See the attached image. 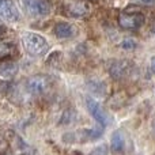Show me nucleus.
Instances as JSON below:
<instances>
[{
  "label": "nucleus",
  "instance_id": "1",
  "mask_svg": "<svg viewBox=\"0 0 155 155\" xmlns=\"http://www.w3.org/2000/svg\"><path fill=\"white\" fill-rule=\"evenodd\" d=\"M22 42L26 49V52L31 56H44L46 52L49 51V45L46 42V40L41 34L33 31L23 33L22 35Z\"/></svg>",
  "mask_w": 155,
  "mask_h": 155
},
{
  "label": "nucleus",
  "instance_id": "2",
  "mask_svg": "<svg viewBox=\"0 0 155 155\" xmlns=\"http://www.w3.org/2000/svg\"><path fill=\"white\" fill-rule=\"evenodd\" d=\"M51 84V79L45 75H34L29 78L26 82V88L33 95H41L48 90Z\"/></svg>",
  "mask_w": 155,
  "mask_h": 155
},
{
  "label": "nucleus",
  "instance_id": "3",
  "mask_svg": "<svg viewBox=\"0 0 155 155\" xmlns=\"http://www.w3.org/2000/svg\"><path fill=\"white\" fill-rule=\"evenodd\" d=\"M144 23V15L142 12H123L118 16V25L123 29H128V30H134V29H139L140 26H143Z\"/></svg>",
  "mask_w": 155,
  "mask_h": 155
},
{
  "label": "nucleus",
  "instance_id": "4",
  "mask_svg": "<svg viewBox=\"0 0 155 155\" xmlns=\"http://www.w3.org/2000/svg\"><path fill=\"white\" fill-rule=\"evenodd\" d=\"M86 106L87 110L90 112V114L101 124V127H106L109 123V117H107L105 109L98 104L97 101H94L93 98H86Z\"/></svg>",
  "mask_w": 155,
  "mask_h": 155
},
{
  "label": "nucleus",
  "instance_id": "5",
  "mask_svg": "<svg viewBox=\"0 0 155 155\" xmlns=\"http://www.w3.org/2000/svg\"><path fill=\"white\" fill-rule=\"evenodd\" d=\"M67 10L75 18H86L91 12V5L87 0H72L68 3Z\"/></svg>",
  "mask_w": 155,
  "mask_h": 155
},
{
  "label": "nucleus",
  "instance_id": "6",
  "mask_svg": "<svg viewBox=\"0 0 155 155\" xmlns=\"http://www.w3.org/2000/svg\"><path fill=\"white\" fill-rule=\"evenodd\" d=\"M0 18L7 22L19 21V11L12 0H0Z\"/></svg>",
  "mask_w": 155,
  "mask_h": 155
},
{
  "label": "nucleus",
  "instance_id": "7",
  "mask_svg": "<svg viewBox=\"0 0 155 155\" xmlns=\"http://www.w3.org/2000/svg\"><path fill=\"white\" fill-rule=\"evenodd\" d=\"M27 10L34 16H44L52 11V5L48 0H27Z\"/></svg>",
  "mask_w": 155,
  "mask_h": 155
},
{
  "label": "nucleus",
  "instance_id": "8",
  "mask_svg": "<svg viewBox=\"0 0 155 155\" xmlns=\"http://www.w3.org/2000/svg\"><path fill=\"white\" fill-rule=\"evenodd\" d=\"M132 63L128 60H116L109 68V74L113 79H123L131 71Z\"/></svg>",
  "mask_w": 155,
  "mask_h": 155
},
{
  "label": "nucleus",
  "instance_id": "9",
  "mask_svg": "<svg viewBox=\"0 0 155 155\" xmlns=\"http://www.w3.org/2000/svg\"><path fill=\"white\" fill-rule=\"evenodd\" d=\"M53 31L57 38H70L74 35L75 29H74V26L71 23H68V22H59V23H56Z\"/></svg>",
  "mask_w": 155,
  "mask_h": 155
},
{
  "label": "nucleus",
  "instance_id": "10",
  "mask_svg": "<svg viewBox=\"0 0 155 155\" xmlns=\"http://www.w3.org/2000/svg\"><path fill=\"white\" fill-rule=\"evenodd\" d=\"M110 147L114 153H121L125 148V135L123 131H116L112 135V140H110Z\"/></svg>",
  "mask_w": 155,
  "mask_h": 155
},
{
  "label": "nucleus",
  "instance_id": "11",
  "mask_svg": "<svg viewBox=\"0 0 155 155\" xmlns=\"http://www.w3.org/2000/svg\"><path fill=\"white\" fill-rule=\"evenodd\" d=\"M16 72H18V65L14 61L3 63V64L0 65V78L4 80L12 79V78L16 75Z\"/></svg>",
  "mask_w": 155,
  "mask_h": 155
},
{
  "label": "nucleus",
  "instance_id": "12",
  "mask_svg": "<svg viewBox=\"0 0 155 155\" xmlns=\"http://www.w3.org/2000/svg\"><path fill=\"white\" fill-rule=\"evenodd\" d=\"M15 53H16V48L14 44L0 41V60L12 59L15 56Z\"/></svg>",
  "mask_w": 155,
  "mask_h": 155
},
{
  "label": "nucleus",
  "instance_id": "13",
  "mask_svg": "<svg viewBox=\"0 0 155 155\" xmlns=\"http://www.w3.org/2000/svg\"><path fill=\"white\" fill-rule=\"evenodd\" d=\"M136 46H137L136 41L132 40V38H124L123 42H121V48H123L124 51H134Z\"/></svg>",
  "mask_w": 155,
  "mask_h": 155
},
{
  "label": "nucleus",
  "instance_id": "14",
  "mask_svg": "<svg viewBox=\"0 0 155 155\" xmlns=\"http://www.w3.org/2000/svg\"><path fill=\"white\" fill-rule=\"evenodd\" d=\"M107 154H109V148H107L106 144L98 146V147H95L90 153V155H107Z\"/></svg>",
  "mask_w": 155,
  "mask_h": 155
},
{
  "label": "nucleus",
  "instance_id": "15",
  "mask_svg": "<svg viewBox=\"0 0 155 155\" xmlns=\"http://www.w3.org/2000/svg\"><path fill=\"white\" fill-rule=\"evenodd\" d=\"M71 110H67V112H64V114H63L61 120H60V124H71L74 121V118H75V114L71 116Z\"/></svg>",
  "mask_w": 155,
  "mask_h": 155
},
{
  "label": "nucleus",
  "instance_id": "16",
  "mask_svg": "<svg viewBox=\"0 0 155 155\" xmlns=\"http://www.w3.org/2000/svg\"><path fill=\"white\" fill-rule=\"evenodd\" d=\"M151 68H153V72L155 74V56L151 59Z\"/></svg>",
  "mask_w": 155,
  "mask_h": 155
},
{
  "label": "nucleus",
  "instance_id": "17",
  "mask_svg": "<svg viewBox=\"0 0 155 155\" xmlns=\"http://www.w3.org/2000/svg\"><path fill=\"white\" fill-rule=\"evenodd\" d=\"M4 33H5V29L3 26H0V38L3 37V35H4Z\"/></svg>",
  "mask_w": 155,
  "mask_h": 155
},
{
  "label": "nucleus",
  "instance_id": "18",
  "mask_svg": "<svg viewBox=\"0 0 155 155\" xmlns=\"http://www.w3.org/2000/svg\"><path fill=\"white\" fill-rule=\"evenodd\" d=\"M143 3H146V4H151V3H154L155 0H142Z\"/></svg>",
  "mask_w": 155,
  "mask_h": 155
},
{
  "label": "nucleus",
  "instance_id": "19",
  "mask_svg": "<svg viewBox=\"0 0 155 155\" xmlns=\"http://www.w3.org/2000/svg\"><path fill=\"white\" fill-rule=\"evenodd\" d=\"M153 33H154V35H155V23H154V26H153Z\"/></svg>",
  "mask_w": 155,
  "mask_h": 155
},
{
  "label": "nucleus",
  "instance_id": "20",
  "mask_svg": "<svg viewBox=\"0 0 155 155\" xmlns=\"http://www.w3.org/2000/svg\"><path fill=\"white\" fill-rule=\"evenodd\" d=\"M153 128H154V131H155V120H154V123H153Z\"/></svg>",
  "mask_w": 155,
  "mask_h": 155
}]
</instances>
